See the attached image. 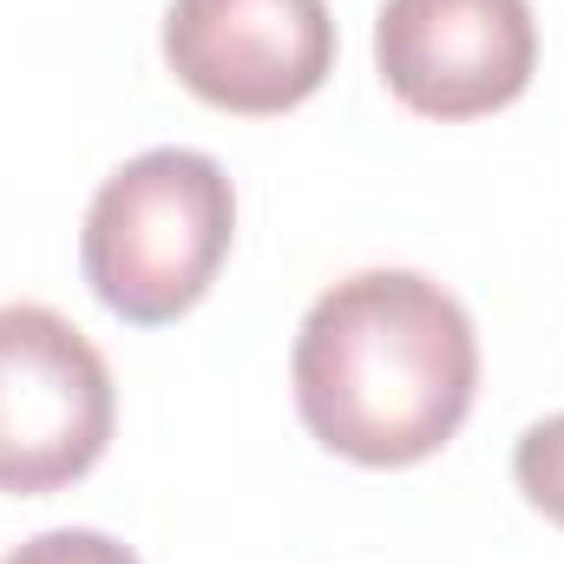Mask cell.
I'll use <instances>...</instances> for the list:
<instances>
[{"label": "cell", "instance_id": "6da1fadb", "mask_svg": "<svg viewBox=\"0 0 564 564\" xmlns=\"http://www.w3.org/2000/svg\"><path fill=\"white\" fill-rule=\"evenodd\" d=\"M302 426L355 466H421L473 414L479 335L421 270H355L322 289L289 355Z\"/></svg>", "mask_w": 564, "mask_h": 564}, {"label": "cell", "instance_id": "7a4b0ae2", "mask_svg": "<svg viewBox=\"0 0 564 564\" xmlns=\"http://www.w3.org/2000/svg\"><path fill=\"white\" fill-rule=\"evenodd\" d=\"M237 243V191L210 151L158 144L126 158L79 230V270L93 295L132 322L164 328L191 315Z\"/></svg>", "mask_w": 564, "mask_h": 564}, {"label": "cell", "instance_id": "3957f363", "mask_svg": "<svg viewBox=\"0 0 564 564\" xmlns=\"http://www.w3.org/2000/svg\"><path fill=\"white\" fill-rule=\"evenodd\" d=\"M119 421L106 355L46 302H0V492L86 479Z\"/></svg>", "mask_w": 564, "mask_h": 564}, {"label": "cell", "instance_id": "277c9868", "mask_svg": "<svg viewBox=\"0 0 564 564\" xmlns=\"http://www.w3.org/2000/svg\"><path fill=\"white\" fill-rule=\"evenodd\" d=\"M164 66L217 112L276 119L335 73V13L328 0H171Z\"/></svg>", "mask_w": 564, "mask_h": 564}, {"label": "cell", "instance_id": "5b68a950", "mask_svg": "<svg viewBox=\"0 0 564 564\" xmlns=\"http://www.w3.org/2000/svg\"><path fill=\"white\" fill-rule=\"evenodd\" d=\"M375 66L421 119H486L539 73L532 0H381Z\"/></svg>", "mask_w": 564, "mask_h": 564}, {"label": "cell", "instance_id": "8992f818", "mask_svg": "<svg viewBox=\"0 0 564 564\" xmlns=\"http://www.w3.org/2000/svg\"><path fill=\"white\" fill-rule=\"evenodd\" d=\"M512 479L525 492L532 512H545L552 525H564V414L525 426L512 446Z\"/></svg>", "mask_w": 564, "mask_h": 564}, {"label": "cell", "instance_id": "52a82bcc", "mask_svg": "<svg viewBox=\"0 0 564 564\" xmlns=\"http://www.w3.org/2000/svg\"><path fill=\"white\" fill-rule=\"evenodd\" d=\"M0 564H139L119 539L106 532H86V525H59V532H40L26 539L20 552H7Z\"/></svg>", "mask_w": 564, "mask_h": 564}]
</instances>
